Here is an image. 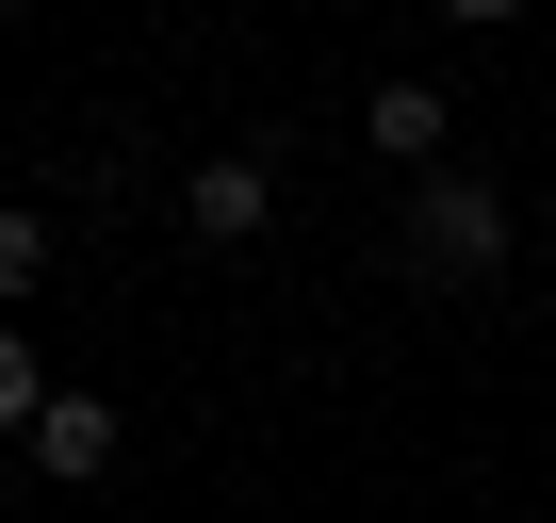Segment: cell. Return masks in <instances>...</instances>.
<instances>
[{
  "label": "cell",
  "instance_id": "6",
  "mask_svg": "<svg viewBox=\"0 0 556 523\" xmlns=\"http://www.w3.org/2000/svg\"><path fill=\"white\" fill-rule=\"evenodd\" d=\"M50 393H66V377H50L17 328H0V442H34V409H50Z\"/></svg>",
  "mask_w": 556,
  "mask_h": 523
},
{
  "label": "cell",
  "instance_id": "5",
  "mask_svg": "<svg viewBox=\"0 0 556 523\" xmlns=\"http://www.w3.org/2000/svg\"><path fill=\"white\" fill-rule=\"evenodd\" d=\"M34 295H50V213L0 196V311H34Z\"/></svg>",
  "mask_w": 556,
  "mask_h": 523
},
{
  "label": "cell",
  "instance_id": "2",
  "mask_svg": "<svg viewBox=\"0 0 556 523\" xmlns=\"http://www.w3.org/2000/svg\"><path fill=\"white\" fill-rule=\"evenodd\" d=\"M180 229H197V245H262V229H278V164H262V148H213V164L180 180Z\"/></svg>",
  "mask_w": 556,
  "mask_h": 523
},
{
  "label": "cell",
  "instance_id": "7",
  "mask_svg": "<svg viewBox=\"0 0 556 523\" xmlns=\"http://www.w3.org/2000/svg\"><path fill=\"white\" fill-rule=\"evenodd\" d=\"M442 17H458V34H491V17H523V0H442Z\"/></svg>",
  "mask_w": 556,
  "mask_h": 523
},
{
  "label": "cell",
  "instance_id": "1",
  "mask_svg": "<svg viewBox=\"0 0 556 523\" xmlns=\"http://www.w3.org/2000/svg\"><path fill=\"white\" fill-rule=\"evenodd\" d=\"M393 245H409L426 295H491V279H507V196H491L475 164H426L409 213H393Z\"/></svg>",
  "mask_w": 556,
  "mask_h": 523
},
{
  "label": "cell",
  "instance_id": "3",
  "mask_svg": "<svg viewBox=\"0 0 556 523\" xmlns=\"http://www.w3.org/2000/svg\"><path fill=\"white\" fill-rule=\"evenodd\" d=\"M17 458H34V474H66V490H99V474H115V458H131V425H115V393H50V409H34V442H17Z\"/></svg>",
  "mask_w": 556,
  "mask_h": 523
},
{
  "label": "cell",
  "instance_id": "4",
  "mask_svg": "<svg viewBox=\"0 0 556 523\" xmlns=\"http://www.w3.org/2000/svg\"><path fill=\"white\" fill-rule=\"evenodd\" d=\"M442 131H458V115H442V82H377V115H361V148H377V164H409V180L442 164Z\"/></svg>",
  "mask_w": 556,
  "mask_h": 523
}]
</instances>
